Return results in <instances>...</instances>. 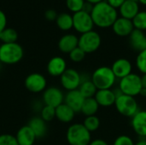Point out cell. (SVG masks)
Wrapping results in <instances>:
<instances>
[{
	"mask_svg": "<svg viewBox=\"0 0 146 145\" xmlns=\"http://www.w3.org/2000/svg\"><path fill=\"white\" fill-rule=\"evenodd\" d=\"M141 76L132 73L129 75L122 78L119 81V90L124 95L135 97L139 96L142 90Z\"/></svg>",
	"mask_w": 146,
	"mask_h": 145,
	"instance_id": "6",
	"label": "cell"
},
{
	"mask_svg": "<svg viewBox=\"0 0 146 145\" xmlns=\"http://www.w3.org/2000/svg\"><path fill=\"white\" fill-rule=\"evenodd\" d=\"M91 79L98 90L111 89L116 81L111 68L103 66L95 69L91 76Z\"/></svg>",
	"mask_w": 146,
	"mask_h": 145,
	"instance_id": "3",
	"label": "cell"
},
{
	"mask_svg": "<svg viewBox=\"0 0 146 145\" xmlns=\"http://www.w3.org/2000/svg\"><path fill=\"white\" fill-rule=\"evenodd\" d=\"M129 41L133 50L139 52L146 50V36L143 31L134 28L129 36Z\"/></svg>",
	"mask_w": 146,
	"mask_h": 145,
	"instance_id": "20",
	"label": "cell"
},
{
	"mask_svg": "<svg viewBox=\"0 0 146 145\" xmlns=\"http://www.w3.org/2000/svg\"><path fill=\"white\" fill-rule=\"evenodd\" d=\"M141 83H142V87L146 89V73L141 76Z\"/></svg>",
	"mask_w": 146,
	"mask_h": 145,
	"instance_id": "41",
	"label": "cell"
},
{
	"mask_svg": "<svg viewBox=\"0 0 146 145\" xmlns=\"http://www.w3.org/2000/svg\"><path fill=\"white\" fill-rule=\"evenodd\" d=\"M57 26L62 31H68L73 28V15L68 13H62L58 15L56 20Z\"/></svg>",
	"mask_w": 146,
	"mask_h": 145,
	"instance_id": "26",
	"label": "cell"
},
{
	"mask_svg": "<svg viewBox=\"0 0 146 145\" xmlns=\"http://www.w3.org/2000/svg\"><path fill=\"white\" fill-rule=\"evenodd\" d=\"M139 95H140L141 97H146V89L145 88H142V90H141V91H140Z\"/></svg>",
	"mask_w": 146,
	"mask_h": 145,
	"instance_id": "44",
	"label": "cell"
},
{
	"mask_svg": "<svg viewBox=\"0 0 146 145\" xmlns=\"http://www.w3.org/2000/svg\"><path fill=\"white\" fill-rule=\"evenodd\" d=\"M47 122H45L41 117H33L27 126L34 132L37 138H44L47 132Z\"/></svg>",
	"mask_w": 146,
	"mask_h": 145,
	"instance_id": "22",
	"label": "cell"
},
{
	"mask_svg": "<svg viewBox=\"0 0 146 145\" xmlns=\"http://www.w3.org/2000/svg\"><path fill=\"white\" fill-rule=\"evenodd\" d=\"M113 145H135V143L130 136L120 135L115 139Z\"/></svg>",
	"mask_w": 146,
	"mask_h": 145,
	"instance_id": "35",
	"label": "cell"
},
{
	"mask_svg": "<svg viewBox=\"0 0 146 145\" xmlns=\"http://www.w3.org/2000/svg\"><path fill=\"white\" fill-rule=\"evenodd\" d=\"M94 23L91 14L86 13L84 11H79L73 15V27L83 34L92 30Z\"/></svg>",
	"mask_w": 146,
	"mask_h": 145,
	"instance_id": "8",
	"label": "cell"
},
{
	"mask_svg": "<svg viewBox=\"0 0 146 145\" xmlns=\"http://www.w3.org/2000/svg\"><path fill=\"white\" fill-rule=\"evenodd\" d=\"M101 43L102 39L99 33L92 30L80 35L79 38L78 46L86 54H90L97 51L99 49Z\"/></svg>",
	"mask_w": 146,
	"mask_h": 145,
	"instance_id": "7",
	"label": "cell"
},
{
	"mask_svg": "<svg viewBox=\"0 0 146 145\" xmlns=\"http://www.w3.org/2000/svg\"><path fill=\"white\" fill-rule=\"evenodd\" d=\"M27 90L33 93L44 92L47 86V80L45 77L38 73H33L27 76L24 81Z\"/></svg>",
	"mask_w": 146,
	"mask_h": 145,
	"instance_id": "10",
	"label": "cell"
},
{
	"mask_svg": "<svg viewBox=\"0 0 146 145\" xmlns=\"http://www.w3.org/2000/svg\"><path fill=\"white\" fill-rule=\"evenodd\" d=\"M62 86L68 91L78 90L81 84V74L74 68H67L61 75Z\"/></svg>",
	"mask_w": 146,
	"mask_h": 145,
	"instance_id": "9",
	"label": "cell"
},
{
	"mask_svg": "<svg viewBox=\"0 0 146 145\" xmlns=\"http://www.w3.org/2000/svg\"><path fill=\"white\" fill-rule=\"evenodd\" d=\"M66 138L69 145H89L92 142V133L82 123H74L68 126Z\"/></svg>",
	"mask_w": 146,
	"mask_h": 145,
	"instance_id": "2",
	"label": "cell"
},
{
	"mask_svg": "<svg viewBox=\"0 0 146 145\" xmlns=\"http://www.w3.org/2000/svg\"><path fill=\"white\" fill-rule=\"evenodd\" d=\"M18 38L17 32L10 27H6L0 32V41L3 44H10L15 43Z\"/></svg>",
	"mask_w": 146,
	"mask_h": 145,
	"instance_id": "27",
	"label": "cell"
},
{
	"mask_svg": "<svg viewBox=\"0 0 146 145\" xmlns=\"http://www.w3.org/2000/svg\"><path fill=\"white\" fill-rule=\"evenodd\" d=\"M99 105L96 99L94 97L91 98H86L85 102L82 105L80 112L86 116H92V115H96L99 109Z\"/></svg>",
	"mask_w": 146,
	"mask_h": 145,
	"instance_id": "25",
	"label": "cell"
},
{
	"mask_svg": "<svg viewBox=\"0 0 146 145\" xmlns=\"http://www.w3.org/2000/svg\"><path fill=\"white\" fill-rule=\"evenodd\" d=\"M75 112L66 103H62L56 108V118L62 123H70L75 116Z\"/></svg>",
	"mask_w": 146,
	"mask_h": 145,
	"instance_id": "23",
	"label": "cell"
},
{
	"mask_svg": "<svg viewBox=\"0 0 146 145\" xmlns=\"http://www.w3.org/2000/svg\"><path fill=\"white\" fill-rule=\"evenodd\" d=\"M82 124L92 133L96 132L100 127L101 122L97 115H92V116H86Z\"/></svg>",
	"mask_w": 146,
	"mask_h": 145,
	"instance_id": "28",
	"label": "cell"
},
{
	"mask_svg": "<svg viewBox=\"0 0 146 145\" xmlns=\"http://www.w3.org/2000/svg\"><path fill=\"white\" fill-rule=\"evenodd\" d=\"M135 145H146V138H141L137 143H135Z\"/></svg>",
	"mask_w": 146,
	"mask_h": 145,
	"instance_id": "42",
	"label": "cell"
},
{
	"mask_svg": "<svg viewBox=\"0 0 146 145\" xmlns=\"http://www.w3.org/2000/svg\"><path fill=\"white\" fill-rule=\"evenodd\" d=\"M67 68V62L61 56H54L47 63V72L52 77H61Z\"/></svg>",
	"mask_w": 146,
	"mask_h": 145,
	"instance_id": "16",
	"label": "cell"
},
{
	"mask_svg": "<svg viewBox=\"0 0 146 145\" xmlns=\"http://www.w3.org/2000/svg\"><path fill=\"white\" fill-rule=\"evenodd\" d=\"M58 15L56 14V10L54 9H48L44 12V17L48 20V21H56Z\"/></svg>",
	"mask_w": 146,
	"mask_h": 145,
	"instance_id": "36",
	"label": "cell"
},
{
	"mask_svg": "<svg viewBox=\"0 0 146 145\" xmlns=\"http://www.w3.org/2000/svg\"><path fill=\"white\" fill-rule=\"evenodd\" d=\"M140 3L141 4H143V5H146V0H138V3Z\"/></svg>",
	"mask_w": 146,
	"mask_h": 145,
	"instance_id": "45",
	"label": "cell"
},
{
	"mask_svg": "<svg viewBox=\"0 0 146 145\" xmlns=\"http://www.w3.org/2000/svg\"><path fill=\"white\" fill-rule=\"evenodd\" d=\"M131 126L134 132L141 138H146V110H139L131 118Z\"/></svg>",
	"mask_w": 146,
	"mask_h": 145,
	"instance_id": "12",
	"label": "cell"
},
{
	"mask_svg": "<svg viewBox=\"0 0 146 145\" xmlns=\"http://www.w3.org/2000/svg\"><path fill=\"white\" fill-rule=\"evenodd\" d=\"M6 25H7V17L6 15L4 14L3 11H2L0 9V32L6 28Z\"/></svg>",
	"mask_w": 146,
	"mask_h": 145,
	"instance_id": "37",
	"label": "cell"
},
{
	"mask_svg": "<svg viewBox=\"0 0 146 145\" xmlns=\"http://www.w3.org/2000/svg\"><path fill=\"white\" fill-rule=\"evenodd\" d=\"M85 1L90 3L93 4V5H95V4H97V3H99L103 2V0H85Z\"/></svg>",
	"mask_w": 146,
	"mask_h": 145,
	"instance_id": "43",
	"label": "cell"
},
{
	"mask_svg": "<svg viewBox=\"0 0 146 145\" xmlns=\"http://www.w3.org/2000/svg\"><path fill=\"white\" fill-rule=\"evenodd\" d=\"M136 67L140 73H146V50L139 52L136 57Z\"/></svg>",
	"mask_w": 146,
	"mask_h": 145,
	"instance_id": "31",
	"label": "cell"
},
{
	"mask_svg": "<svg viewBox=\"0 0 146 145\" xmlns=\"http://www.w3.org/2000/svg\"><path fill=\"white\" fill-rule=\"evenodd\" d=\"M115 107L119 114L125 117L132 118L139 110V104L135 97L122 93L116 96Z\"/></svg>",
	"mask_w": 146,
	"mask_h": 145,
	"instance_id": "5",
	"label": "cell"
},
{
	"mask_svg": "<svg viewBox=\"0 0 146 145\" xmlns=\"http://www.w3.org/2000/svg\"><path fill=\"white\" fill-rule=\"evenodd\" d=\"M0 145H19L15 136L11 134H1Z\"/></svg>",
	"mask_w": 146,
	"mask_h": 145,
	"instance_id": "34",
	"label": "cell"
},
{
	"mask_svg": "<svg viewBox=\"0 0 146 145\" xmlns=\"http://www.w3.org/2000/svg\"><path fill=\"white\" fill-rule=\"evenodd\" d=\"M64 94L58 87H48L43 92V103L44 105L57 108L64 103Z\"/></svg>",
	"mask_w": 146,
	"mask_h": 145,
	"instance_id": "11",
	"label": "cell"
},
{
	"mask_svg": "<svg viewBox=\"0 0 146 145\" xmlns=\"http://www.w3.org/2000/svg\"><path fill=\"white\" fill-rule=\"evenodd\" d=\"M110 68L116 79H120L129 75L130 73H132L133 71V66L131 62L126 58H119L115 60Z\"/></svg>",
	"mask_w": 146,
	"mask_h": 145,
	"instance_id": "13",
	"label": "cell"
},
{
	"mask_svg": "<svg viewBox=\"0 0 146 145\" xmlns=\"http://www.w3.org/2000/svg\"><path fill=\"white\" fill-rule=\"evenodd\" d=\"M15 138L19 145H33L37 139L34 132L27 125L21 126L17 131Z\"/></svg>",
	"mask_w": 146,
	"mask_h": 145,
	"instance_id": "19",
	"label": "cell"
},
{
	"mask_svg": "<svg viewBox=\"0 0 146 145\" xmlns=\"http://www.w3.org/2000/svg\"><path fill=\"white\" fill-rule=\"evenodd\" d=\"M133 24L135 29L143 32L146 30V11H139L133 19Z\"/></svg>",
	"mask_w": 146,
	"mask_h": 145,
	"instance_id": "29",
	"label": "cell"
},
{
	"mask_svg": "<svg viewBox=\"0 0 146 145\" xmlns=\"http://www.w3.org/2000/svg\"><path fill=\"white\" fill-rule=\"evenodd\" d=\"M79 38L74 34H65L58 41V49L62 53L69 54L73 50L78 47Z\"/></svg>",
	"mask_w": 146,
	"mask_h": 145,
	"instance_id": "18",
	"label": "cell"
},
{
	"mask_svg": "<svg viewBox=\"0 0 146 145\" xmlns=\"http://www.w3.org/2000/svg\"><path fill=\"white\" fill-rule=\"evenodd\" d=\"M130 1H135V2H138V0H130Z\"/></svg>",
	"mask_w": 146,
	"mask_h": 145,
	"instance_id": "46",
	"label": "cell"
},
{
	"mask_svg": "<svg viewBox=\"0 0 146 145\" xmlns=\"http://www.w3.org/2000/svg\"><path fill=\"white\" fill-rule=\"evenodd\" d=\"M68 55H69V59L73 62L79 63V62H81L85 59L86 54L78 46L77 48H75L74 50H73Z\"/></svg>",
	"mask_w": 146,
	"mask_h": 145,
	"instance_id": "32",
	"label": "cell"
},
{
	"mask_svg": "<svg viewBox=\"0 0 146 145\" xmlns=\"http://www.w3.org/2000/svg\"><path fill=\"white\" fill-rule=\"evenodd\" d=\"M85 97L79 90L68 91L64 97V103L69 106L75 113L80 112L82 105L85 102Z\"/></svg>",
	"mask_w": 146,
	"mask_h": 145,
	"instance_id": "15",
	"label": "cell"
},
{
	"mask_svg": "<svg viewBox=\"0 0 146 145\" xmlns=\"http://www.w3.org/2000/svg\"><path fill=\"white\" fill-rule=\"evenodd\" d=\"M91 15L94 25L100 28L112 26L118 18L116 9L104 1L94 5Z\"/></svg>",
	"mask_w": 146,
	"mask_h": 145,
	"instance_id": "1",
	"label": "cell"
},
{
	"mask_svg": "<svg viewBox=\"0 0 146 145\" xmlns=\"http://www.w3.org/2000/svg\"><path fill=\"white\" fill-rule=\"evenodd\" d=\"M78 90L85 98L94 97L95 94L98 91V89L93 84V82L92 81L91 78H86L84 79L82 78V75H81V84Z\"/></svg>",
	"mask_w": 146,
	"mask_h": 145,
	"instance_id": "24",
	"label": "cell"
},
{
	"mask_svg": "<svg viewBox=\"0 0 146 145\" xmlns=\"http://www.w3.org/2000/svg\"><path fill=\"white\" fill-rule=\"evenodd\" d=\"M89 145H110L105 140L101 139V138H98V139H94L92 140V142L90 143Z\"/></svg>",
	"mask_w": 146,
	"mask_h": 145,
	"instance_id": "40",
	"label": "cell"
},
{
	"mask_svg": "<svg viewBox=\"0 0 146 145\" xmlns=\"http://www.w3.org/2000/svg\"><path fill=\"white\" fill-rule=\"evenodd\" d=\"M119 9L121 17L132 21L136 16V15L139 12V3L135 1L126 0Z\"/></svg>",
	"mask_w": 146,
	"mask_h": 145,
	"instance_id": "21",
	"label": "cell"
},
{
	"mask_svg": "<svg viewBox=\"0 0 146 145\" xmlns=\"http://www.w3.org/2000/svg\"><path fill=\"white\" fill-rule=\"evenodd\" d=\"M125 1L126 0H107V3L110 5H111L113 8L117 9V8H120Z\"/></svg>",
	"mask_w": 146,
	"mask_h": 145,
	"instance_id": "38",
	"label": "cell"
},
{
	"mask_svg": "<svg viewBox=\"0 0 146 145\" xmlns=\"http://www.w3.org/2000/svg\"><path fill=\"white\" fill-rule=\"evenodd\" d=\"M114 32L119 37L130 36L134 30V26L132 20H128L123 17H118L112 26Z\"/></svg>",
	"mask_w": 146,
	"mask_h": 145,
	"instance_id": "14",
	"label": "cell"
},
{
	"mask_svg": "<svg viewBox=\"0 0 146 145\" xmlns=\"http://www.w3.org/2000/svg\"><path fill=\"white\" fill-rule=\"evenodd\" d=\"M93 7L94 5L88 3V2H85L84 3V6H83V9H82V11L86 12V13H88V14H92V11L93 9Z\"/></svg>",
	"mask_w": 146,
	"mask_h": 145,
	"instance_id": "39",
	"label": "cell"
},
{
	"mask_svg": "<svg viewBox=\"0 0 146 145\" xmlns=\"http://www.w3.org/2000/svg\"><path fill=\"white\" fill-rule=\"evenodd\" d=\"M40 117L45 121L50 122L56 118V108L44 105L40 110Z\"/></svg>",
	"mask_w": 146,
	"mask_h": 145,
	"instance_id": "30",
	"label": "cell"
},
{
	"mask_svg": "<svg viewBox=\"0 0 146 145\" xmlns=\"http://www.w3.org/2000/svg\"><path fill=\"white\" fill-rule=\"evenodd\" d=\"M85 2V0H66V4L68 9L74 14L82 10Z\"/></svg>",
	"mask_w": 146,
	"mask_h": 145,
	"instance_id": "33",
	"label": "cell"
},
{
	"mask_svg": "<svg viewBox=\"0 0 146 145\" xmlns=\"http://www.w3.org/2000/svg\"><path fill=\"white\" fill-rule=\"evenodd\" d=\"M94 98L98 102L99 106L102 107H110L112 105H115V99H116V94L115 91L111 89L107 90H98L97 93L94 96Z\"/></svg>",
	"mask_w": 146,
	"mask_h": 145,
	"instance_id": "17",
	"label": "cell"
},
{
	"mask_svg": "<svg viewBox=\"0 0 146 145\" xmlns=\"http://www.w3.org/2000/svg\"><path fill=\"white\" fill-rule=\"evenodd\" d=\"M24 56V50L17 42L2 44L0 45V62L13 65L20 62Z\"/></svg>",
	"mask_w": 146,
	"mask_h": 145,
	"instance_id": "4",
	"label": "cell"
}]
</instances>
